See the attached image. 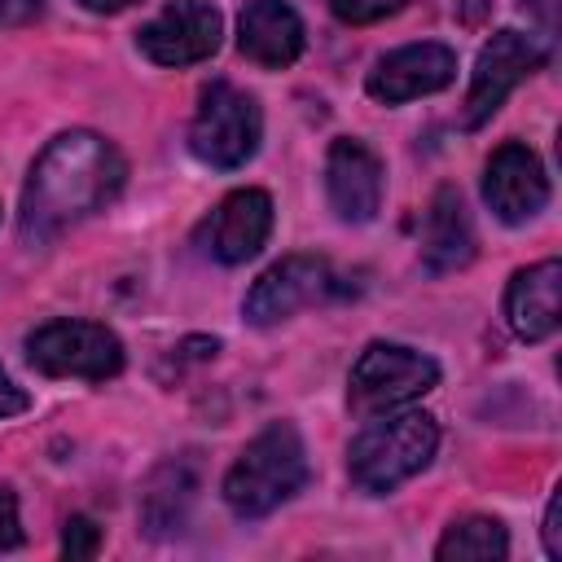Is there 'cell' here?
Returning a JSON list of instances; mask_svg holds the SVG:
<instances>
[{"label": "cell", "mask_w": 562, "mask_h": 562, "mask_svg": "<svg viewBox=\"0 0 562 562\" xmlns=\"http://www.w3.org/2000/svg\"><path fill=\"white\" fill-rule=\"evenodd\" d=\"M31 408V395L0 369V417H18V413H26Z\"/></svg>", "instance_id": "23"}, {"label": "cell", "mask_w": 562, "mask_h": 562, "mask_svg": "<svg viewBox=\"0 0 562 562\" xmlns=\"http://www.w3.org/2000/svg\"><path fill=\"white\" fill-rule=\"evenodd\" d=\"M474 259V224L452 184H439L422 224V263L430 272H457Z\"/></svg>", "instance_id": "16"}, {"label": "cell", "mask_w": 562, "mask_h": 562, "mask_svg": "<svg viewBox=\"0 0 562 562\" xmlns=\"http://www.w3.org/2000/svg\"><path fill=\"white\" fill-rule=\"evenodd\" d=\"M272 233V198L263 189H233L198 228V241L220 263H246Z\"/></svg>", "instance_id": "12"}, {"label": "cell", "mask_w": 562, "mask_h": 562, "mask_svg": "<svg viewBox=\"0 0 562 562\" xmlns=\"http://www.w3.org/2000/svg\"><path fill=\"white\" fill-rule=\"evenodd\" d=\"M22 544V518H18V496L13 487H0V553Z\"/></svg>", "instance_id": "20"}, {"label": "cell", "mask_w": 562, "mask_h": 562, "mask_svg": "<svg viewBox=\"0 0 562 562\" xmlns=\"http://www.w3.org/2000/svg\"><path fill=\"white\" fill-rule=\"evenodd\" d=\"M97 549H101V531H97V522L83 518V514H75V518L66 522V531H61V553H66L70 562H83V558H92Z\"/></svg>", "instance_id": "19"}, {"label": "cell", "mask_w": 562, "mask_h": 562, "mask_svg": "<svg viewBox=\"0 0 562 562\" xmlns=\"http://www.w3.org/2000/svg\"><path fill=\"white\" fill-rule=\"evenodd\" d=\"M44 13V0H0V26H26Z\"/></svg>", "instance_id": "22"}, {"label": "cell", "mask_w": 562, "mask_h": 562, "mask_svg": "<svg viewBox=\"0 0 562 562\" xmlns=\"http://www.w3.org/2000/svg\"><path fill=\"white\" fill-rule=\"evenodd\" d=\"M439 386V364L404 342H369L347 378V400L360 417L395 413Z\"/></svg>", "instance_id": "5"}, {"label": "cell", "mask_w": 562, "mask_h": 562, "mask_svg": "<svg viewBox=\"0 0 562 562\" xmlns=\"http://www.w3.org/2000/svg\"><path fill=\"white\" fill-rule=\"evenodd\" d=\"M334 294H338V277L321 255H285L250 285L241 312L250 325H277L299 307L325 303Z\"/></svg>", "instance_id": "7"}, {"label": "cell", "mask_w": 562, "mask_h": 562, "mask_svg": "<svg viewBox=\"0 0 562 562\" xmlns=\"http://www.w3.org/2000/svg\"><path fill=\"white\" fill-rule=\"evenodd\" d=\"M483 202L505 224H527L531 215L544 211L549 176L522 140H505L501 149H492V158L483 167Z\"/></svg>", "instance_id": "11"}, {"label": "cell", "mask_w": 562, "mask_h": 562, "mask_svg": "<svg viewBox=\"0 0 562 562\" xmlns=\"http://www.w3.org/2000/svg\"><path fill=\"white\" fill-rule=\"evenodd\" d=\"M452 79H457V53L448 44L422 40V44H404V48L386 53L369 70L364 88L382 105H404V101H417V97H430V92L448 88Z\"/></svg>", "instance_id": "10"}, {"label": "cell", "mask_w": 562, "mask_h": 562, "mask_svg": "<svg viewBox=\"0 0 562 562\" xmlns=\"http://www.w3.org/2000/svg\"><path fill=\"white\" fill-rule=\"evenodd\" d=\"M224 18L206 0H171L136 31V48L158 66H193L220 48Z\"/></svg>", "instance_id": "9"}, {"label": "cell", "mask_w": 562, "mask_h": 562, "mask_svg": "<svg viewBox=\"0 0 562 562\" xmlns=\"http://www.w3.org/2000/svg\"><path fill=\"white\" fill-rule=\"evenodd\" d=\"M408 0H329L334 18L338 22H351V26H369V22H382V18H395Z\"/></svg>", "instance_id": "18"}, {"label": "cell", "mask_w": 562, "mask_h": 562, "mask_svg": "<svg viewBox=\"0 0 562 562\" xmlns=\"http://www.w3.org/2000/svg\"><path fill=\"white\" fill-rule=\"evenodd\" d=\"M303 44H307L303 18L285 0H246V9L237 18V48L246 61L281 70V66L299 61Z\"/></svg>", "instance_id": "14"}, {"label": "cell", "mask_w": 562, "mask_h": 562, "mask_svg": "<svg viewBox=\"0 0 562 562\" xmlns=\"http://www.w3.org/2000/svg\"><path fill=\"white\" fill-rule=\"evenodd\" d=\"M505 321L522 342H540L558 329L562 321V263L558 259H540L509 277Z\"/></svg>", "instance_id": "15"}, {"label": "cell", "mask_w": 562, "mask_h": 562, "mask_svg": "<svg viewBox=\"0 0 562 562\" xmlns=\"http://www.w3.org/2000/svg\"><path fill=\"white\" fill-rule=\"evenodd\" d=\"M88 13H123L127 4H136V0H79Z\"/></svg>", "instance_id": "24"}, {"label": "cell", "mask_w": 562, "mask_h": 562, "mask_svg": "<svg viewBox=\"0 0 562 562\" xmlns=\"http://www.w3.org/2000/svg\"><path fill=\"white\" fill-rule=\"evenodd\" d=\"M325 193L338 220L347 224H369L382 206V162L378 154L356 140V136H338L325 154Z\"/></svg>", "instance_id": "13"}, {"label": "cell", "mask_w": 562, "mask_h": 562, "mask_svg": "<svg viewBox=\"0 0 562 562\" xmlns=\"http://www.w3.org/2000/svg\"><path fill=\"white\" fill-rule=\"evenodd\" d=\"M540 61H544V48H540L531 35H522V31H514V26L496 31V35L483 44V53H479V61H474V75H470L465 127H483V123L501 110V101H505Z\"/></svg>", "instance_id": "8"}, {"label": "cell", "mask_w": 562, "mask_h": 562, "mask_svg": "<svg viewBox=\"0 0 562 562\" xmlns=\"http://www.w3.org/2000/svg\"><path fill=\"white\" fill-rule=\"evenodd\" d=\"M509 553V536L496 518H483V514H470V518H457L443 540L435 544V558L439 562H501Z\"/></svg>", "instance_id": "17"}, {"label": "cell", "mask_w": 562, "mask_h": 562, "mask_svg": "<svg viewBox=\"0 0 562 562\" xmlns=\"http://www.w3.org/2000/svg\"><path fill=\"white\" fill-rule=\"evenodd\" d=\"M439 448V426L426 413H382L373 426H364L347 448L351 483L382 496L400 487L404 479L422 474Z\"/></svg>", "instance_id": "3"}, {"label": "cell", "mask_w": 562, "mask_h": 562, "mask_svg": "<svg viewBox=\"0 0 562 562\" xmlns=\"http://www.w3.org/2000/svg\"><path fill=\"white\" fill-rule=\"evenodd\" d=\"M26 360L48 378L105 382L123 369V342L97 321H48L26 334Z\"/></svg>", "instance_id": "6"}, {"label": "cell", "mask_w": 562, "mask_h": 562, "mask_svg": "<svg viewBox=\"0 0 562 562\" xmlns=\"http://www.w3.org/2000/svg\"><path fill=\"white\" fill-rule=\"evenodd\" d=\"M123 180H127V162L105 136L83 127L53 136L31 162V176L22 189V215H18L22 241L48 246L79 220L110 206Z\"/></svg>", "instance_id": "1"}, {"label": "cell", "mask_w": 562, "mask_h": 562, "mask_svg": "<svg viewBox=\"0 0 562 562\" xmlns=\"http://www.w3.org/2000/svg\"><path fill=\"white\" fill-rule=\"evenodd\" d=\"M307 483V448L290 422L263 426L228 465L224 501L237 518H263Z\"/></svg>", "instance_id": "2"}, {"label": "cell", "mask_w": 562, "mask_h": 562, "mask_svg": "<svg viewBox=\"0 0 562 562\" xmlns=\"http://www.w3.org/2000/svg\"><path fill=\"white\" fill-rule=\"evenodd\" d=\"M259 136H263V114L250 92H241L228 79H215L202 88L198 114L189 127V149L198 162H206L215 171L246 167L259 149Z\"/></svg>", "instance_id": "4"}, {"label": "cell", "mask_w": 562, "mask_h": 562, "mask_svg": "<svg viewBox=\"0 0 562 562\" xmlns=\"http://www.w3.org/2000/svg\"><path fill=\"white\" fill-rule=\"evenodd\" d=\"M544 553L549 558H562V487L549 496V509H544Z\"/></svg>", "instance_id": "21"}]
</instances>
